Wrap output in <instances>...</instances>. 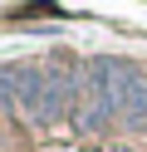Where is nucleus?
Masks as SVG:
<instances>
[{"label": "nucleus", "instance_id": "f257e3e1", "mask_svg": "<svg viewBox=\"0 0 147 152\" xmlns=\"http://www.w3.org/2000/svg\"><path fill=\"white\" fill-rule=\"evenodd\" d=\"M118 74H123V59H88L83 74H78V128L98 132L113 118H123V93H118Z\"/></svg>", "mask_w": 147, "mask_h": 152}, {"label": "nucleus", "instance_id": "f03ea898", "mask_svg": "<svg viewBox=\"0 0 147 152\" xmlns=\"http://www.w3.org/2000/svg\"><path fill=\"white\" fill-rule=\"evenodd\" d=\"M118 93H123V118L132 128H147V79L132 64H123V74H118Z\"/></svg>", "mask_w": 147, "mask_h": 152}, {"label": "nucleus", "instance_id": "7ed1b4c3", "mask_svg": "<svg viewBox=\"0 0 147 152\" xmlns=\"http://www.w3.org/2000/svg\"><path fill=\"white\" fill-rule=\"evenodd\" d=\"M44 79H49V69H39V64H15V103H20L25 113L39 108V98H44Z\"/></svg>", "mask_w": 147, "mask_h": 152}, {"label": "nucleus", "instance_id": "20e7f679", "mask_svg": "<svg viewBox=\"0 0 147 152\" xmlns=\"http://www.w3.org/2000/svg\"><path fill=\"white\" fill-rule=\"evenodd\" d=\"M15 103V64H0V108Z\"/></svg>", "mask_w": 147, "mask_h": 152}]
</instances>
